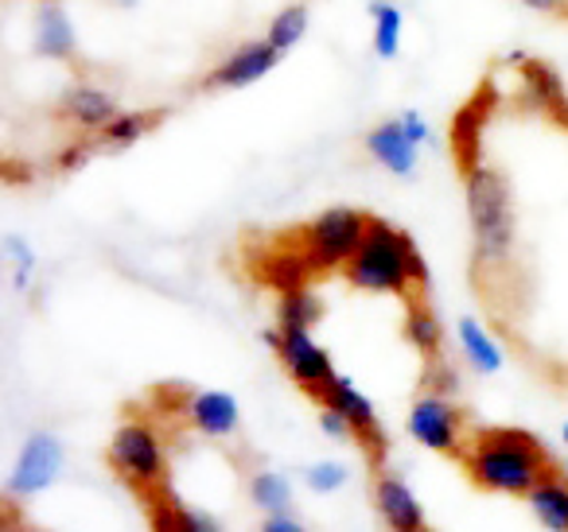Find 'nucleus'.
Listing matches in <instances>:
<instances>
[{"label":"nucleus","mask_w":568,"mask_h":532,"mask_svg":"<svg viewBox=\"0 0 568 532\" xmlns=\"http://www.w3.org/2000/svg\"><path fill=\"white\" fill-rule=\"evenodd\" d=\"M464 467L471 482L487 493L526 498L537 482L552 470L549 451L529 431L518 428H483L464 447Z\"/></svg>","instance_id":"f257e3e1"},{"label":"nucleus","mask_w":568,"mask_h":532,"mask_svg":"<svg viewBox=\"0 0 568 532\" xmlns=\"http://www.w3.org/2000/svg\"><path fill=\"white\" fill-rule=\"evenodd\" d=\"M351 288L374 291V296H409L413 284L428 280V268L420 260V249L409 242V234H402L397 226H389L386 218H371L366 237L358 245V253L351 257V265L343 268Z\"/></svg>","instance_id":"f03ea898"},{"label":"nucleus","mask_w":568,"mask_h":532,"mask_svg":"<svg viewBox=\"0 0 568 532\" xmlns=\"http://www.w3.org/2000/svg\"><path fill=\"white\" fill-rule=\"evenodd\" d=\"M464 187H467V218H471L475 237V260L479 265H506L514 253V198L510 183L487 164H467L464 167Z\"/></svg>","instance_id":"7ed1b4c3"},{"label":"nucleus","mask_w":568,"mask_h":532,"mask_svg":"<svg viewBox=\"0 0 568 532\" xmlns=\"http://www.w3.org/2000/svg\"><path fill=\"white\" fill-rule=\"evenodd\" d=\"M371 218L374 214H363L355 206H332V211L316 214L301 234V253L312 273H335V268L343 273L363 245Z\"/></svg>","instance_id":"20e7f679"},{"label":"nucleus","mask_w":568,"mask_h":532,"mask_svg":"<svg viewBox=\"0 0 568 532\" xmlns=\"http://www.w3.org/2000/svg\"><path fill=\"white\" fill-rule=\"evenodd\" d=\"M110 467L136 490H160L168 478V451L160 431L149 420H125L110 439Z\"/></svg>","instance_id":"39448f33"},{"label":"nucleus","mask_w":568,"mask_h":532,"mask_svg":"<svg viewBox=\"0 0 568 532\" xmlns=\"http://www.w3.org/2000/svg\"><path fill=\"white\" fill-rule=\"evenodd\" d=\"M265 342L276 350L284 374L293 377L301 389L316 392V397H324L327 385L339 377V374H335V366H332V358H327V350L316 342V338H312V330L276 327V330H268V335H265Z\"/></svg>","instance_id":"423d86ee"},{"label":"nucleus","mask_w":568,"mask_h":532,"mask_svg":"<svg viewBox=\"0 0 568 532\" xmlns=\"http://www.w3.org/2000/svg\"><path fill=\"white\" fill-rule=\"evenodd\" d=\"M409 436L417 439L420 447L436 454H464V431H459V412L448 397L440 392H420L409 408V420H405Z\"/></svg>","instance_id":"0eeeda50"},{"label":"nucleus","mask_w":568,"mask_h":532,"mask_svg":"<svg viewBox=\"0 0 568 532\" xmlns=\"http://www.w3.org/2000/svg\"><path fill=\"white\" fill-rule=\"evenodd\" d=\"M63 474V443L51 431H32L20 447V459L9 478V498H36Z\"/></svg>","instance_id":"6e6552de"},{"label":"nucleus","mask_w":568,"mask_h":532,"mask_svg":"<svg viewBox=\"0 0 568 532\" xmlns=\"http://www.w3.org/2000/svg\"><path fill=\"white\" fill-rule=\"evenodd\" d=\"M276 63H281V51H276L265 35H261V40H245L214 63V71L203 79V86L206 90H245L265 79L268 71H276Z\"/></svg>","instance_id":"1a4fd4ad"},{"label":"nucleus","mask_w":568,"mask_h":532,"mask_svg":"<svg viewBox=\"0 0 568 532\" xmlns=\"http://www.w3.org/2000/svg\"><path fill=\"white\" fill-rule=\"evenodd\" d=\"M320 405L347 416V423L355 428V439H363L366 451H374V454L386 451V431H382V423H378V412H374L371 400L355 389L351 377H335V381L324 389V397H320Z\"/></svg>","instance_id":"9d476101"},{"label":"nucleus","mask_w":568,"mask_h":532,"mask_svg":"<svg viewBox=\"0 0 568 532\" xmlns=\"http://www.w3.org/2000/svg\"><path fill=\"white\" fill-rule=\"evenodd\" d=\"M118 113H121L118 98L105 86H98V82H71L63 90V98H59V117L71 121L74 129H82L90 136L102 133Z\"/></svg>","instance_id":"9b49d317"},{"label":"nucleus","mask_w":568,"mask_h":532,"mask_svg":"<svg viewBox=\"0 0 568 532\" xmlns=\"http://www.w3.org/2000/svg\"><path fill=\"white\" fill-rule=\"evenodd\" d=\"M366 152H371V160L382 167V172L397 175V180H409L420 164V144L409 141L402 117L378 121V125L366 133Z\"/></svg>","instance_id":"f8f14e48"},{"label":"nucleus","mask_w":568,"mask_h":532,"mask_svg":"<svg viewBox=\"0 0 568 532\" xmlns=\"http://www.w3.org/2000/svg\"><path fill=\"white\" fill-rule=\"evenodd\" d=\"M32 51L40 59H55V63H67V59L79 55V28H74L71 12L63 4H55V0H43L40 12H36Z\"/></svg>","instance_id":"ddd939ff"},{"label":"nucleus","mask_w":568,"mask_h":532,"mask_svg":"<svg viewBox=\"0 0 568 532\" xmlns=\"http://www.w3.org/2000/svg\"><path fill=\"white\" fill-rule=\"evenodd\" d=\"M374 505H378V516L389 532H428L425 509H420V501L413 498V490L397 474H378Z\"/></svg>","instance_id":"4468645a"},{"label":"nucleus","mask_w":568,"mask_h":532,"mask_svg":"<svg viewBox=\"0 0 568 532\" xmlns=\"http://www.w3.org/2000/svg\"><path fill=\"white\" fill-rule=\"evenodd\" d=\"M187 420L195 431H203V436H214V439H226L237 431V423H242V408H237V400L230 397V392L222 389H199L187 397Z\"/></svg>","instance_id":"2eb2a0df"},{"label":"nucleus","mask_w":568,"mask_h":532,"mask_svg":"<svg viewBox=\"0 0 568 532\" xmlns=\"http://www.w3.org/2000/svg\"><path fill=\"white\" fill-rule=\"evenodd\" d=\"M456 335H459V350H464L467 366H471L475 374H483V377L503 374V366H506L503 346H498V338L490 335L475 315H464V319L456 323Z\"/></svg>","instance_id":"dca6fc26"},{"label":"nucleus","mask_w":568,"mask_h":532,"mask_svg":"<svg viewBox=\"0 0 568 532\" xmlns=\"http://www.w3.org/2000/svg\"><path fill=\"white\" fill-rule=\"evenodd\" d=\"M529 513L537 516V524L549 532H568V478L549 470L534 490L526 493Z\"/></svg>","instance_id":"f3484780"},{"label":"nucleus","mask_w":568,"mask_h":532,"mask_svg":"<svg viewBox=\"0 0 568 532\" xmlns=\"http://www.w3.org/2000/svg\"><path fill=\"white\" fill-rule=\"evenodd\" d=\"M156 121H164V110H121L118 117L110 121V125L102 129L98 136V144L102 149H133L136 141H141L144 133H152L156 129Z\"/></svg>","instance_id":"a211bd4d"},{"label":"nucleus","mask_w":568,"mask_h":532,"mask_svg":"<svg viewBox=\"0 0 568 532\" xmlns=\"http://www.w3.org/2000/svg\"><path fill=\"white\" fill-rule=\"evenodd\" d=\"M371 20H374V55L397 59L402 55V32H405V12L394 0H371Z\"/></svg>","instance_id":"6ab92c4d"},{"label":"nucleus","mask_w":568,"mask_h":532,"mask_svg":"<svg viewBox=\"0 0 568 532\" xmlns=\"http://www.w3.org/2000/svg\"><path fill=\"white\" fill-rule=\"evenodd\" d=\"M308 24H312V12L308 4H284L281 12H276L273 20H268L265 28V40L273 43L281 55H288V51L296 48V43L308 35Z\"/></svg>","instance_id":"aec40b11"},{"label":"nucleus","mask_w":568,"mask_h":532,"mask_svg":"<svg viewBox=\"0 0 568 532\" xmlns=\"http://www.w3.org/2000/svg\"><path fill=\"white\" fill-rule=\"evenodd\" d=\"M250 498L265 516L288 513V509H293V485H288L284 474H276V470H261L250 482Z\"/></svg>","instance_id":"412c9836"},{"label":"nucleus","mask_w":568,"mask_h":532,"mask_svg":"<svg viewBox=\"0 0 568 532\" xmlns=\"http://www.w3.org/2000/svg\"><path fill=\"white\" fill-rule=\"evenodd\" d=\"M320 315H324V307L308 288L284 291L281 304H276V319H281L284 330H312L320 323Z\"/></svg>","instance_id":"4be33fe9"},{"label":"nucleus","mask_w":568,"mask_h":532,"mask_svg":"<svg viewBox=\"0 0 568 532\" xmlns=\"http://www.w3.org/2000/svg\"><path fill=\"white\" fill-rule=\"evenodd\" d=\"M405 338H409L420 354H428V358H433V354L440 350L444 335H440V323H436V315L428 311V307L413 304L409 315H405Z\"/></svg>","instance_id":"5701e85b"},{"label":"nucleus","mask_w":568,"mask_h":532,"mask_svg":"<svg viewBox=\"0 0 568 532\" xmlns=\"http://www.w3.org/2000/svg\"><path fill=\"white\" fill-rule=\"evenodd\" d=\"M4 257L17 265L12 284H17V288H28V280H32V268H36V249L20 234H9V237H4Z\"/></svg>","instance_id":"b1692460"},{"label":"nucleus","mask_w":568,"mask_h":532,"mask_svg":"<svg viewBox=\"0 0 568 532\" xmlns=\"http://www.w3.org/2000/svg\"><path fill=\"white\" fill-rule=\"evenodd\" d=\"M304 482H308V490L316 493H335L339 485H347V467L343 462H316V467H308V474H304Z\"/></svg>","instance_id":"393cba45"},{"label":"nucleus","mask_w":568,"mask_h":532,"mask_svg":"<svg viewBox=\"0 0 568 532\" xmlns=\"http://www.w3.org/2000/svg\"><path fill=\"white\" fill-rule=\"evenodd\" d=\"M320 428H324L327 439H339V443H343V439H355V428L347 423V416H339L335 408H327V405H324V412H320Z\"/></svg>","instance_id":"a878e982"},{"label":"nucleus","mask_w":568,"mask_h":532,"mask_svg":"<svg viewBox=\"0 0 568 532\" xmlns=\"http://www.w3.org/2000/svg\"><path fill=\"white\" fill-rule=\"evenodd\" d=\"M397 117H402V125H405V133H409L413 144H420V149H425V144L433 141V129H428V121L420 117L417 110H405V113H397Z\"/></svg>","instance_id":"bb28decb"},{"label":"nucleus","mask_w":568,"mask_h":532,"mask_svg":"<svg viewBox=\"0 0 568 532\" xmlns=\"http://www.w3.org/2000/svg\"><path fill=\"white\" fill-rule=\"evenodd\" d=\"M257 532H308L304 529L296 516H288V513H276V516H265V524H261Z\"/></svg>","instance_id":"cd10ccee"},{"label":"nucleus","mask_w":568,"mask_h":532,"mask_svg":"<svg viewBox=\"0 0 568 532\" xmlns=\"http://www.w3.org/2000/svg\"><path fill=\"white\" fill-rule=\"evenodd\" d=\"M526 9H534V12H560L565 9V0H521Z\"/></svg>","instance_id":"c85d7f7f"},{"label":"nucleus","mask_w":568,"mask_h":532,"mask_svg":"<svg viewBox=\"0 0 568 532\" xmlns=\"http://www.w3.org/2000/svg\"><path fill=\"white\" fill-rule=\"evenodd\" d=\"M113 4H121V9H136L141 0H113Z\"/></svg>","instance_id":"c756f323"},{"label":"nucleus","mask_w":568,"mask_h":532,"mask_svg":"<svg viewBox=\"0 0 568 532\" xmlns=\"http://www.w3.org/2000/svg\"><path fill=\"white\" fill-rule=\"evenodd\" d=\"M560 439H565V447H568V420H565V428H560Z\"/></svg>","instance_id":"7c9ffc66"}]
</instances>
